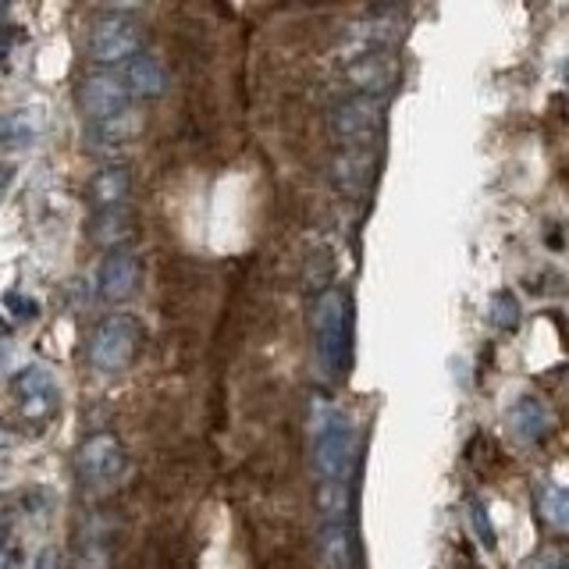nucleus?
<instances>
[{
  "label": "nucleus",
  "instance_id": "obj_11",
  "mask_svg": "<svg viewBox=\"0 0 569 569\" xmlns=\"http://www.w3.org/2000/svg\"><path fill=\"white\" fill-rule=\"evenodd\" d=\"M121 83H125L129 97H165L168 93V68L160 64L157 58H150V53H135V58L125 64Z\"/></svg>",
  "mask_w": 569,
  "mask_h": 569
},
{
  "label": "nucleus",
  "instance_id": "obj_19",
  "mask_svg": "<svg viewBox=\"0 0 569 569\" xmlns=\"http://www.w3.org/2000/svg\"><path fill=\"white\" fill-rule=\"evenodd\" d=\"M470 523H473V531H477V537H481L484 548H495V545H498L495 526H492V520H487V509H484L481 503H470Z\"/></svg>",
  "mask_w": 569,
  "mask_h": 569
},
{
  "label": "nucleus",
  "instance_id": "obj_25",
  "mask_svg": "<svg viewBox=\"0 0 569 569\" xmlns=\"http://www.w3.org/2000/svg\"><path fill=\"white\" fill-rule=\"evenodd\" d=\"M8 47H11V36L0 33V58H4V53H8Z\"/></svg>",
  "mask_w": 569,
  "mask_h": 569
},
{
  "label": "nucleus",
  "instance_id": "obj_2",
  "mask_svg": "<svg viewBox=\"0 0 569 569\" xmlns=\"http://www.w3.org/2000/svg\"><path fill=\"white\" fill-rule=\"evenodd\" d=\"M349 331H352V317H349L346 292L328 289L314 303V360H317V374L328 385L342 382L346 374Z\"/></svg>",
  "mask_w": 569,
  "mask_h": 569
},
{
  "label": "nucleus",
  "instance_id": "obj_18",
  "mask_svg": "<svg viewBox=\"0 0 569 569\" xmlns=\"http://www.w3.org/2000/svg\"><path fill=\"white\" fill-rule=\"evenodd\" d=\"M75 569H107V545L100 537H86L83 552H78Z\"/></svg>",
  "mask_w": 569,
  "mask_h": 569
},
{
  "label": "nucleus",
  "instance_id": "obj_27",
  "mask_svg": "<svg viewBox=\"0 0 569 569\" xmlns=\"http://www.w3.org/2000/svg\"><path fill=\"white\" fill-rule=\"evenodd\" d=\"M0 569H4V552H0Z\"/></svg>",
  "mask_w": 569,
  "mask_h": 569
},
{
  "label": "nucleus",
  "instance_id": "obj_9",
  "mask_svg": "<svg viewBox=\"0 0 569 569\" xmlns=\"http://www.w3.org/2000/svg\"><path fill=\"white\" fill-rule=\"evenodd\" d=\"M97 289L107 303H125L140 292V281H143V267H140V256L129 253V250H114L107 261L100 264V275H97Z\"/></svg>",
  "mask_w": 569,
  "mask_h": 569
},
{
  "label": "nucleus",
  "instance_id": "obj_3",
  "mask_svg": "<svg viewBox=\"0 0 569 569\" xmlns=\"http://www.w3.org/2000/svg\"><path fill=\"white\" fill-rule=\"evenodd\" d=\"M143 342V328L140 320L129 314H114L97 324V331L89 338V367L100 374H118L125 371L135 360Z\"/></svg>",
  "mask_w": 569,
  "mask_h": 569
},
{
  "label": "nucleus",
  "instance_id": "obj_13",
  "mask_svg": "<svg viewBox=\"0 0 569 569\" xmlns=\"http://www.w3.org/2000/svg\"><path fill=\"white\" fill-rule=\"evenodd\" d=\"M548 424H552L548 405L541 402V399H534V396H523L509 410V431L520 441H541V438L548 435Z\"/></svg>",
  "mask_w": 569,
  "mask_h": 569
},
{
  "label": "nucleus",
  "instance_id": "obj_24",
  "mask_svg": "<svg viewBox=\"0 0 569 569\" xmlns=\"http://www.w3.org/2000/svg\"><path fill=\"white\" fill-rule=\"evenodd\" d=\"M11 182V168L8 165H0V193H4V185Z\"/></svg>",
  "mask_w": 569,
  "mask_h": 569
},
{
  "label": "nucleus",
  "instance_id": "obj_20",
  "mask_svg": "<svg viewBox=\"0 0 569 569\" xmlns=\"http://www.w3.org/2000/svg\"><path fill=\"white\" fill-rule=\"evenodd\" d=\"M523 569H566V566H562V559H559L555 552H541V555H534V559L526 562Z\"/></svg>",
  "mask_w": 569,
  "mask_h": 569
},
{
  "label": "nucleus",
  "instance_id": "obj_7",
  "mask_svg": "<svg viewBox=\"0 0 569 569\" xmlns=\"http://www.w3.org/2000/svg\"><path fill=\"white\" fill-rule=\"evenodd\" d=\"M382 121H385V100L371 97V93H360V97H352V100L335 107L331 129H335L338 140L360 146V143H367L371 135H377Z\"/></svg>",
  "mask_w": 569,
  "mask_h": 569
},
{
  "label": "nucleus",
  "instance_id": "obj_15",
  "mask_svg": "<svg viewBox=\"0 0 569 569\" xmlns=\"http://www.w3.org/2000/svg\"><path fill=\"white\" fill-rule=\"evenodd\" d=\"M537 512H541V520L555 526V531L569 534V487H559V484L541 487L537 492Z\"/></svg>",
  "mask_w": 569,
  "mask_h": 569
},
{
  "label": "nucleus",
  "instance_id": "obj_14",
  "mask_svg": "<svg viewBox=\"0 0 569 569\" xmlns=\"http://www.w3.org/2000/svg\"><path fill=\"white\" fill-rule=\"evenodd\" d=\"M44 135V114L39 111H0V146L25 150Z\"/></svg>",
  "mask_w": 569,
  "mask_h": 569
},
{
  "label": "nucleus",
  "instance_id": "obj_17",
  "mask_svg": "<svg viewBox=\"0 0 569 569\" xmlns=\"http://www.w3.org/2000/svg\"><path fill=\"white\" fill-rule=\"evenodd\" d=\"M487 320L495 324L498 331H512L520 324V303H517V295L512 292H495L492 295V310H487Z\"/></svg>",
  "mask_w": 569,
  "mask_h": 569
},
{
  "label": "nucleus",
  "instance_id": "obj_12",
  "mask_svg": "<svg viewBox=\"0 0 569 569\" xmlns=\"http://www.w3.org/2000/svg\"><path fill=\"white\" fill-rule=\"evenodd\" d=\"M143 129V114L135 107H125L121 114L107 118V121H89L86 140L97 146V150H118V146L132 143Z\"/></svg>",
  "mask_w": 569,
  "mask_h": 569
},
{
  "label": "nucleus",
  "instance_id": "obj_6",
  "mask_svg": "<svg viewBox=\"0 0 569 569\" xmlns=\"http://www.w3.org/2000/svg\"><path fill=\"white\" fill-rule=\"evenodd\" d=\"M78 473H83V481L93 484V487H104L121 477V470H125V449H121V441L111 435V431H100V435H89L83 445H78Z\"/></svg>",
  "mask_w": 569,
  "mask_h": 569
},
{
  "label": "nucleus",
  "instance_id": "obj_1",
  "mask_svg": "<svg viewBox=\"0 0 569 569\" xmlns=\"http://www.w3.org/2000/svg\"><path fill=\"white\" fill-rule=\"evenodd\" d=\"M310 435H314V470L320 484H349L356 463V431L349 416L317 399L310 410Z\"/></svg>",
  "mask_w": 569,
  "mask_h": 569
},
{
  "label": "nucleus",
  "instance_id": "obj_16",
  "mask_svg": "<svg viewBox=\"0 0 569 569\" xmlns=\"http://www.w3.org/2000/svg\"><path fill=\"white\" fill-rule=\"evenodd\" d=\"M129 232H132L129 210H118V214H97V218H93V239L104 242V246H114V242L129 239Z\"/></svg>",
  "mask_w": 569,
  "mask_h": 569
},
{
  "label": "nucleus",
  "instance_id": "obj_10",
  "mask_svg": "<svg viewBox=\"0 0 569 569\" xmlns=\"http://www.w3.org/2000/svg\"><path fill=\"white\" fill-rule=\"evenodd\" d=\"M132 196V171L129 168H100L86 185V199L97 214H118L129 207Z\"/></svg>",
  "mask_w": 569,
  "mask_h": 569
},
{
  "label": "nucleus",
  "instance_id": "obj_5",
  "mask_svg": "<svg viewBox=\"0 0 569 569\" xmlns=\"http://www.w3.org/2000/svg\"><path fill=\"white\" fill-rule=\"evenodd\" d=\"M11 391H15V402H19V413L25 420H50L58 413L61 405V388H58V377H53L47 367H25L15 374V382H11Z\"/></svg>",
  "mask_w": 569,
  "mask_h": 569
},
{
  "label": "nucleus",
  "instance_id": "obj_22",
  "mask_svg": "<svg viewBox=\"0 0 569 569\" xmlns=\"http://www.w3.org/2000/svg\"><path fill=\"white\" fill-rule=\"evenodd\" d=\"M8 306H11V310H25V320L36 317V303H29V300H25V295H19V292L8 295Z\"/></svg>",
  "mask_w": 569,
  "mask_h": 569
},
{
  "label": "nucleus",
  "instance_id": "obj_4",
  "mask_svg": "<svg viewBox=\"0 0 569 569\" xmlns=\"http://www.w3.org/2000/svg\"><path fill=\"white\" fill-rule=\"evenodd\" d=\"M143 47V29L140 22L129 15H100L93 19L86 33V53L97 64H121L132 61Z\"/></svg>",
  "mask_w": 569,
  "mask_h": 569
},
{
  "label": "nucleus",
  "instance_id": "obj_23",
  "mask_svg": "<svg viewBox=\"0 0 569 569\" xmlns=\"http://www.w3.org/2000/svg\"><path fill=\"white\" fill-rule=\"evenodd\" d=\"M11 441H15V435H11L4 424H0V449H4V445H11Z\"/></svg>",
  "mask_w": 569,
  "mask_h": 569
},
{
  "label": "nucleus",
  "instance_id": "obj_21",
  "mask_svg": "<svg viewBox=\"0 0 569 569\" xmlns=\"http://www.w3.org/2000/svg\"><path fill=\"white\" fill-rule=\"evenodd\" d=\"M33 569H61V552L58 548H44L33 559Z\"/></svg>",
  "mask_w": 569,
  "mask_h": 569
},
{
  "label": "nucleus",
  "instance_id": "obj_26",
  "mask_svg": "<svg viewBox=\"0 0 569 569\" xmlns=\"http://www.w3.org/2000/svg\"><path fill=\"white\" fill-rule=\"evenodd\" d=\"M562 75H566V83H569V61H566V68H562Z\"/></svg>",
  "mask_w": 569,
  "mask_h": 569
},
{
  "label": "nucleus",
  "instance_id": "obj_8",
  "mask_svg": "<svg viewBox=\"0 0 569 569\" xmlns=\"http://www.w3.org/2000/svg\"><path fill=\"white\" fill-rule=\"evenodd\" d=\"M129 89L118 75H89L83 86H78V107L86 111L89 121H107L121 114L129 104Z\"/></svg>",
  "mask_w": 569,
  "mask_h": 569
}]
</instances>
